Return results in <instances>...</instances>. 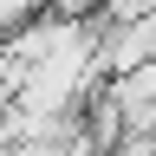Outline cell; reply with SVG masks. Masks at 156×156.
Returning <instances> with one entry per match:
<instances>
[{
    "label": "cell",
    "instance_id": "6da1fadb",
    "mask_svg": "<svg viewBox=\"0 0 156 156\" xmlns=\"http://www.w3.org/2000/svg\"><path fill=\"white\" fill-rule=\"evenodd\" d=\"M156 65V20H117L98 33V78H124Z\"/></svg>",
    "mask_w": 156,
    "mask_h": 156
},
{
    "label": "cell",
    "instance_id": "3957f363",
    "mask_svg": "<svg viewBox=\"0 0 156 156\" xmlns=\"http://www.w3.org/2000/svg\"><path fill=\"white\" fill-rule=\"evenodd\" d=\"M52 13L58 20H91V13H104V0H52Z\"/></svg>",
    "mask_w": 156,
    "mask_h": 156
},
{
    "label": "cell",
    "instance_id": "7a4b0ae2",
    "mask_svg": "<svg viewBox=\"0 0 156 156\" xmlns=\"http://www.w3.org/2000/svg\"><path fill=\"white\" fill-rule=\"evenodd\" d=\"M104 20H156V0H104Z\"/></svg>",
    "mask_w": 156,
    "mask_h": 156
},
{
    "label": "cell",
    "instance_id": "277c9868",
    "mask_svg": "<svg viewBox=\"0 0 156 156\" xmlns=\"http://www.w3.org/2000/svg\"><path fill=\"white\" fill-rule=\"evenodd\" d=\"M150 156H156V143H150Z\"/></svg>",
    "mask_w": 156,
    "mask_h": 156
}]
</instances>
